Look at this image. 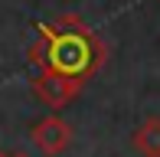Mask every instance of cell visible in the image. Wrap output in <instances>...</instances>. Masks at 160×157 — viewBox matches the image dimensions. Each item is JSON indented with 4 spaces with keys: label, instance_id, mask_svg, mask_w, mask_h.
<instances>
[{
    "label": "cell",
    "instance_id": "obj_5",
    "mask_svg": "<svg viewBox=\"0 0 160 157\" xmlns=\"http://www.w3.org/2000/svg\"><path fill=\"white\" fill-rule=\"evenodd\" d=\"M10 157H26V154H10Z\"/></svg>",
    "mask_w": 160,
    "mask_h": 157
},
{
    "label": "cell",
    "instance_id": "obj_4",
    "mask_svg": "<svg viewBox=\"0 0 160 157\" xmlns=\"http://www.w3.org/2000/svg\"><path fill=\"white\" fill-rule=\"evenodd\" d=\"M131 144H134V151L141 154V157H160V118L150 115V118L134 131Z\"/></svg>",
    "mask_w": 160,
    "mask_h": 157
},
{
    "label": "cell",
    "instance_id": "obj_2",
    "mask_svg": "<svg viewBox=\"0 0 160 157\" xmlns=\"http://www.w3.org/2000/svg\"><path fill=\"white\" fill-rule=\"evenodd\" d=\"M30 138H33V144L39 147L46 157H59L65 147L72 144V128L65 124L62 118H42V121H36L33 124V131H30Z\"/></svg>",
    "mask_w": 160,
    "mask_h": 157
},
{
    "label": "cell",
    "instance_id": "obj_1",
    "mask_svg": "<svg viewBox=\"0 0 160 157\" xmlns=\"http://www.w3.org/2000/svg\"><path fill=\"white\" fill-rule=\"evenodd\" d=\"M105 59V46L78 17H62L59 23H42L39 39L30 46V62L65 78L85 82Z\"/></svg>",
    "mask_w": 160,
    "mask_h": 157
},
{
    "label": "cell",
    "instance_id": "obj_3",
    "mask_svg": "<svg viewBox=\"0 0 160 157\" xmlns=\"http://www.w3.org/2000/svg\"><path fill=\"white\" fill-rule=\"evenodd\" d=\"M85 82H75V78H65V75H56V72H46L42 69L39 78H36V95L42 98V105H49V108H62V105H69L72 98L82 92Z\"/></svg>",
    "mask_w": 160,
    "mask_h": 157
},
{
    "label": "cell",
    "instance_id": "obj_6",
    "mask_svg": "<svg viewBox=\"0 0 160 157\" xmlns=\"http://www.w3.org/2000/svg\"><path fill=\"white\" fill-rule=\"evenodd\" d=\"M0 157H3V154H0Z\"/></svg>",
    "mask_w": 160,
    "mask_h": 157
}]
</instances>
